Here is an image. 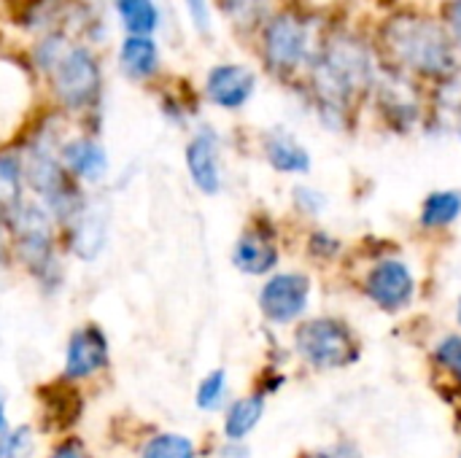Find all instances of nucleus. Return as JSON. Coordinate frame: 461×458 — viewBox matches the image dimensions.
Returning <instances> with one entry per match:
<instances>
[{
  "label": "nucleus",
  "mask_w": 461,
  "mask_h": 458,
  "mask_svg": "<svg viewBox=\"0 0 461 458\" xmlns=\"http://www.w3.org/2000/svg\"><path fill=\"white\" fill-rule=\"evenodd\" d=\"M308 24L297 13H278L265 27V59L270 70L292 73L308 51Z\"/></svg>",
  "instance_id": "obj_10"
},
{
  "label": "nucleus",
  "mask_w": 461,
  "mask_h": 458,
  "mask_svg": "<svg viewBox=\"0 0 461 458\" xmlns=\"http://www.w3.org/2000/svg\"><path fill=\"white\" fill-rule=\"evenodd\" d=\"M184 3H186V11H189L192 24H194L203 35H208V30H211V11H208V0H184Z\"/></svg>",
  "instance_id": "obj_29"
},
{
  "label": "nucleus",
  "mask_w": 461,
  "mask_h": 458,
  "mask_svg": "<svg viewBox=\"0 0 461 458\" xmlns=\"http://www.w3.org/2000/svg\"><path fill=\"white\" fill-rule=\"evenodd\" d=\"M111 364H113V346L105 327L97 321H81L68 332L62 343L57 383L78 391L108 375Z\"/></svg>",
  "instance_id": "obj_5"
},
{
  "label": "nucleus",
  "mask_w": 461,
  "mask_h": 458,
  "mask_svg": "<svg viewBox=\"0 0 461 458\" xmlns=\"http://www.w3.org/2000/svg\"><path fill=\"white\" fill-rule=\"evenodd\" d=\"M265 410V400L259 394L243 397L235 405H230L227 416H224V437L230 443H240L251 435V429L259 424Z\"/></svg>",
  "instance_id": "obj_18"
},
{
  "label": "nucleus",
  "mask_w": 461,
  "mask_h": 458,
  "mask_svg": "<svg viewBox=\"0 0 461 458\" xmlns=\"http://www.w3.org/2000/svg\"><path fill=\"white\" fill-rule=\"evenodd\" d=\"M461 211V194L459 192H435L427 197L421 219L427 227H443L451 224Z\"/></svg>",
  "instance_id": "obj_23"
},
{
  "label": "nucleus",
  "mask_w": 461,
  "mask_h": 458,
  "mask_svg": "<svg viewBox=\"0 0 461 458\" xmlns=\"http://www.w3.org/2000/svg\"><path fill=\"white\" fill-rule=\"evenodd\" d=\"M438 359L461 381V337H446L438 346Z\"/></svg>",
  "instance_id": "obj_27"
},
{
  "label": "nucleus",
  "mask_w": 461,
  "mask_h": 458,
  "mask_svg": "<svg viewBox=\"0 0 461 458\" xmlns=\"http://www.w3.org/2000/svg\"><path fill=\"white\" fill-rule=\"evenodd\" d=\"M459 321H461V305H459Z\"/></svg>",
  "instance_id": "obj_34"
},
{
  "label": "nucleus",
  "mask_w": 461,
  "mask_h": 458,
  "mask_svg": "<svg viewBox=\"0 0 461 458\" xmlns=\"http://www.w3.org/2000/svg\"><path fill=\"white\" fill-rule=\"evenodd\" d=\"M267 159L276 170H284V173H305L311 167V157L308 151L294 143L292 138L286 135H270L267 140Z\"/></svg>",
  "instance_id": "obj_20"
},
{
  "label": "nucleus",
  "mask_w": 461,
  "mask_h": 458,
  "mask_svg": "<svg viewBox=\"0 0 461 458\" xmlns=\"http://www.w3.org/2000/svg\"><path fill=\"white\" fill-rule=\"evenodd\" d=\"M311 458H357V454L351 448H335V451H327V454H316Z\"/></svg>",
  "instance_id": "obj_33"
},
{
  "label": "nucleus",
  "mask_w": 461,
  "mask_h": 458,
  "mask_svg": "<svg viewBox=\"0 0 461 458\" xmlns=\"http://www.w3.org/2000/svg\"><path fill=\"white\" fill-rule=\"evenodd\" d=\"M254 73L243 65H216L205 78V94L213 105L235 111L246 105L254 92Z\"/></svg>",
  "instance_id": "obj_13"
},
{
  "label": "nucleus",
  "mask_w": 461,
  "mask_h": 458,
  "mask_svg": "<svg viewBox=\"0 0 461 458\" xmlns=\"http://www.w3.org/2000/svg\"><path fill=\"white\" fill-rule=\"evenodd\" d=\"M370 81V57L351 38H335L327 43L324 54L313 70L316 97L324 113H346L348 103L365 89Z\"/></svg>",
  "instance_id": "obj_4"
},
{
  "label": "nucleus",
  "mask_w": 461,
  "mask_h": 458,
  "mask_svg": "<svg viewBox=\"0 0 461 458\" xmlns=\"http://www.w3.org/2000/svg\"><path fill=\"white\" fill-rule=\"evenodd\" d=\"M232 262L240 273H249V275H262L267 273L276 262H278V254H276V246L257 229H246L238 243H235V251H232Z\"/></svg>",
  "instance_id": "obj_16"
},
{
  "label": "nucleus",
  "mask_w": 461,
  "mask_h": 458,
  "mask_svg": "<svg viewBox=\"0 0 461 458\" xmlns=\"http://www.w3.org/2000/svg\"><path fill=\"white\" fill-rule=\"evenodd\" d=\"M384 46L402 67L421 76L446 78L456 65L451 35L427 16L400 13L389 19L384 27Z\"/></svg>",
  "instance_id": "obj_3"
},
{
  "label": "nucleus",
  "mask_w": 461,
  "mask_h": 458,
  "mask_svg": "<svg viewBox=\"0 0 461 458\" xmlns=\"http://www.w3.org/2000/svg\"><path fill=\"white\" fill-rule=\"evenodd\" d=\"M111 235H113V202L103 192H92L84 208L59 229V240L68 262H78L86 267L97 265L105 256L111 246Z\"/></svg>",
  "instance_id": "obj_6"
},
{
  "label": "nucleus",
  "mask_w": 461,
  "mask_h": 458,
  "mask_svg": "<svg viewBox=\"0 0 461 458\" xmlns=\"http://www.w3.org/2000/svg\"><path fill=\"white\" fill-rule=\"evenodd\" d=\"M59 159L68 175L86 192L100 189L111 175V157L103 140L97 138V132H78V135L62 138Z\"/></svg>",
  "instance_id": "obj_9"
},
{
  "label": "nucleus",
  "mask_w": 461,
  "mask_h": 458,
  "mask_svg": "<svg viewBox=\"0 0 461 458\" xmlns=\"http://www.w3.org/2000/svg\"><path fill=\"white\" fill-rule=\"evenodd\" d=\"M119 67L132 81H149L159 70V49L151 35H127L119 46Z\"/></svg>",
  "instance_id": "obj_15"
},
{
  "label": "nucleus",
  "mask_w": 461,
  "mask_h": 458,
  "mask_svg": "<svg viewBox=\"0 0 461 458\" xmlns=\"http://www.w3.org/2000/svg\"><path fill=\"white\" fill-rule=\"evenodd\" d=\"M122 24L130 35H151L159 24V11L154 0H113Z\"/></svg>",
  "instance_id": "obj_21"
},
{
  "label": "nucleus",
  "mask_w": 461,
  "mask_h": 458,
  "mask_svg": "<svg viewBox=\"0 0 461 458\" xmlns=\"http://www.w3.org/2000/svg\"><path fill=\"white\" fill-rule=\"evenodd\" d=\"M184 159H186L192 184L203 194L213 197L221 192V157H219V138L213 130L205 127V130L194 132L192 140L186 143Z\"/></svg>",
  "instance_id": "obj_11"
},
{
  "label": "nucleus",
  "mask_w": 461,
  "mask_h": 458,
  "mask_svg": "<svg viewBox=\"0 0 461 458\" xmlns=\"http://www.w3.org/2000/svg\"><path fill=\"white\" fill-rule=\"evenodd\" d=\"M224 400H227V373H224V370H211V373L197 383L194 405H197V410H203V413H216V410H221Z\"/></svg>",
  "instance_id": "obj_24"
},
{
  "label": "nucleus",
  "mask_w": 461,
  "mask_h": 458,
  "mask_svg": "<svg viewBox=\"0 0 461 458\" xmlns=\"http://www.w3.org/2000/svg\"><path fill=\"white\" fill-rule=\"evenodd\" d=\"M459 132H461V121H459Z\"/></svg>",
  "instance_id": "obj_35"
},
{
  "label": "nucleus",
  "mask_w": 461,
  "mask_h": 458,
  "mask_svg": "<svg viewBox=\"0 0 461 458\" xmlns=\"http://www.w3.org/2000/svg\"><path fill=\"white\" fill-rule=\"evenodd\" d=\"M135 458H197V448L181 432H154L143 437Z\"/></svg>",
  "instance_id": "obj_19"
},
{
  "label": "nucleus",
  "mask_w": 461,
  "mask_h": 458,
  "mask_svg": "<svg viewBox=\"0 0 461 458\" xmlns=\"http://www.w3.org/2000/svg\"><path fill=\"white\" fill-rule=\"evenodd\" d=\"M308 292L311 283L303 275H276L265 283L262 294H259V305L262 313L270 321H292L294 316H300L305 310L308 302Z\"/></svg>",
  "instance_id": "obj_12"
},
{
  "label": "nucleus",
  "mask_w": 461,
  "mask_h": 458,
  "mask_svg": "<svg viewBox=\"0 0 461 458\" xmlns=\"http://www.w3.org/2000/svg\"><path fill=\"white\" fill-rule=\"evenodd\" d=\"M38 440H41V432L35 424L30 421L11 424V429L0 435V458H35Z\"/></svg>",
  "instance_id": "obj_22"
},
{
  "label": "nucleus",
  "mask_w": 461,
  "mask_h": 458,
  "mask_svg": "<svg viewBox=\"0 0 461 458\" xmlns=\"http://www.w3.org/2000/svg\"><path fill=\"white\" fill-rule=\"evenodd\" d=\"M30 194L24 186L19 151L16 148H0V213H11Z\"/></svg>",
  "instance_id": "obj_17"
},
{
  "label": "nucleus",
  "mask_w": 461,
  "mask_h": 458,
  "mask_svg": "<svg viewBox=\"0 0 461 458\" xmlns=\"http://www.w3.org/2000/svg\"><path fill=\"white\" fill-rule=\"evenodd\" d=\"M59 143H62V135L57 132V127L41 124L32 135H27L16 146V151L22 159L27 194L38 200L57 219L62 229L84 208L92 192H86L68 175L59 159Z\"/></svg>",
  "instance_id": "obj_2"
},
{
  "label": "nucleus",
  "mask_w": 461,
  "mask_h": 458,
  "mask_svg": "<svg viewBox=\"0 0 461 458\" xmlns=\"http://www.w3.org/2000/svg\"><path fill=\"white\" fill-rule=\"evenodd\" d=\"M49 76H51L54 97L68 113H89L100 105L103 76L89 49L70 46Z\"/></svg>",
  "instance_id": "obj_7"
},
{
  "label": "nucleus",
  "mask_w": 461,
  "mask_h": 458,
  "mask_svg": "<svg viewBox=\"0 0 461 458\" xmlns=\"http://www.w3.org/2000/svg\"><path fill=\"white\" fill-rule=\"evenodd\" d=\"M367 294L386 310L405 308L413 297V278L402 262H381L367 278Z\"/></svg>",
  "instance_id": "obj_14"
},
{
  "label": "nucleus",
  "mask_w": 461,
  "mask_h": 458,
  "mask_svg": "<svg viewBox=\"0 0 461 458\" xmlns=\"http://www.w3.org/2000/svg\"><path fill=\"white\" fill-rule=\"evenodd\" d=\"M11 429V416H8V394L0 383V435Z\"/></svg>",
  "instance_id": "obj_32"
},
{
  "label": "nucleus",
  "mask_w": 461,
  "mask_h": 458,
  "mask_svg": "<svg viewBox=\"0 0 461 458\" xmlns=\"http://www.w3.org/2000/svg\"><path fill=\"white\" fill-rule=\"evenodd\" d=\"M446 22H448V27H451L454 40L461 46V0H451V3L446 5Z\"/></svg>",
  "instance_id": "obj_30"
},
{
  "label": "nucleus",
  "mask_w": 461,
  "mask_h": 458,
  "mask_svg": "<svg viewBox=\"0 0 461 458\" xmlns=\"http://www.w3.org/2000/svg\"><path fill=\"white\" fill-rule=\"evenodd\" d=\"M297 351L313 367L338 370L357 359V340L340 321L319 319L297 329Z\"/></svg>",
  "instance_id": "obj_8"
},
{
  "label": "nucleus",
  "mask_w": 461,
  "mask_h": 458,
  "mask_svg": "<svg viewBox=\"0 0 461 458\" xmlns=\"http://www.w3.org/2000/svg\"><path fill=\"white\" fill-rule=\"evenodd\" d=\"M0 270H14V240L8 213H0Z\"/></svg>",
  "instance_id": "obj_28"
},
{
  "label": "nucleus",
  "mask_w": 461,
  "mask_h": 458,
  "mask_svg": "<svg viewBox=\"0 0 461 458\" xmlns=\"http://www.w3.org/2000/svg\"><path fill=\"white\" fill-rule=\"evenodd\" d=\"M14 270H19L41 297L51 300L68 286V256L59 240L57 219L32 197L22 200L11 213Z\"/></svg>",
  "instance_id": "obj_1"
},
{
  "label": "nucleus",
  "mask_w": 461,
  "mask_h": 458,
  "mask_svg": "<svg viewBox=\"0 0 461 458\" xmlns=\"http://www.w3.org/2000/svg\"><path fill=\"white\" fill-rule=\"evenodd\" d=\"M297 200H300L305 208H311V211H319V208L324 205V200H321L316 192H308V189H297Z\"/></svg>",
  "instance_id": "obj_31"
},
{
  "label": "nucleus",
  "mask_w": 461,
  "mask_h": 458,
  "mask_svg": "<svg viewBox=\"0 0 461 458\" xmlns=\"http://www.w3.org/2000/svg\"><path fill=\"white\" fill-rule=\"evenodd\" d=\"M43 458H97V454L84 435L68 432V435H59L51 440Z\"/></svg>",
  "instance_id": "obj_25"
},
{
  "label": "nucleus",
  "mask_w": 461,
  "mask_h": 458,
  "mask_svg": "<svg viewBox=\"0 0 461 458\" xmlns=\"http://www.w3.org/2000/svg\"><path fill=\"white\" fill-rule=\"evenodd\" d=\"M221 8L235 24L251 27L267 13V0H221Z\"/></svg>",
  "instance_id": "obj_26"
}]
</instances>
